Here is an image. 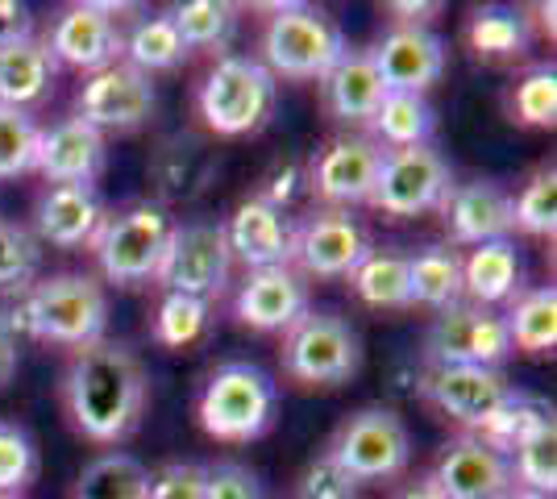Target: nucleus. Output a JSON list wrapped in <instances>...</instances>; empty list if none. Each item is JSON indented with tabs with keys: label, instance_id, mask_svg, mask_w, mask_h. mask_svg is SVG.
Wrapping results in <instances>:
<instances>
[{
	"label": "nucleus",
	"instance_id": "f257e3e1",
	"mask_svg": "<svg viewBox=\"0 0 557 499\" xmlns=\"http://www.w3.org/2000/svg\"><path fill=\"white\" fill-rule=\"evenodd\" d=\"M146 404L150 379L129 346L104 337L71 354L63 371V408L79 437L92 446H121L141 428Z\"/></svg>",
	"mask_w": 557,
	"mask_h": 499
},
{
	"label": "nucleus",
	"instance_id": "f03ea898",
	"mask_svg": "<svg viewBox=\"0 0 557 499\" xmlns=\"http://www.w3.org/2000/svg\"><path fill=\"white\" fill-rule=\"evenodd\" d=\"M9 329L17 333V341H42V346H59V350H84L104 341L109 329V296L96 275L84 271H63L29 284L13 300V309L4 312Z\"/></svg>",
	"mask_w": 557,
	"mask_h": 499
},
{
	"label": "nucleus",
	"instance_id": "7ed1b4c3",
	"mask_svg": "<svg viewBox=\"0 0 557 499\" xmlns=\"http://www.w3.org/2000/svg\"><path fill=\"white\" fill-rule=\"evenodd\" d=\"M278 104V79L255 54H221L196 84V117L212 138H250L267 129Z\"/></svg>",
	"mask_w": 557,
	"mask_h": 499
},
{
	"label": "nucleus",
	"instance_id": "20e7f679",
	"mask_svg": "<svg viewBox=\"0 0 557 499\" xmlns=\"http://www.w3.org/2000/svg\"><path fill=\"white\" fill-rule=\"evenodd\" d=\"M171 234H175V216L159 209L154 200H134L100 221L88 250H92L104 284L141 287L159 279Z\"/></svg>",
	"mask_w": 557,
	"mask_h": 499
},
{
	"label": "nucleus",
	"instance_id": "39448f33",
	"mask_svg": "<svg viewBox=\"0 0 557 499\" xmlns=\"http://www.w3.org/2000/svg\"><path fill=\"white\" fill-rule=\"evenodd\" d=\"M346 34L325 9L312 4H275L258 34V63L275 79H321L346 54Z\"/></svg>",
	"mask_w": 557,
	"mask_h": 499
},
{
	"label": "nucleus",
	"instance_id": "423d86ee",
	"mask_svg": "<svg viewBox=\"0 0 557 499\" xmlns=\"http://www.w3.org/2000/svg\"><path fill=\"white\" fill-rule=\"evenodd\" d=\"M275 379L255 362L233 358V362H221L205 379L200 400H196V416H200V428L209 433L212 441L250 446L275 425Z\"/></svg>",
	"mask_w": 557,
	"mask_h": 499
},
{
	"label": "nucleus",
	"instance_id": "0eeeda50",
	"mask_svg": "<svg viewBox=\"0 0 557 499\" xmlns=\"http://www.w3.org/2000/svg\"><path fill=\"white\" fill-rule=\"evenodd\" d=\"M283 379L296 387H346L362 371V337L346 316L329 309H308L283 333L278 346Z\"/></svg>",
	"mask_w": 557,
	"mask_h": 499
},
{
	"label": "nucleus",
	"instance_id": "6e6552de",
	"mask_svg": "<svg viewBox=\"0 0 557 499\" xmlns=\"http://www.w3.org/2000/svg\"><path fill=\"white\" fill-rule=\"evenodd\" d=\"M325 453L354 483H392L412 462V433L399 412L371 404L349 412L329 437Z\"/></svg>",
	"mask_w": 557,
	"mask_h": 499
},
{
	"label": "nucleus",
	"instance_id": "1a4fd4ad",
	"mask_svg": "<svg viewBox=\"0 0 557 499\" xmlns=\"http://www.w3.org/2000/svg\"><path fill=\"white\" fill-rule=\"evenodd\" d=\"M449 188H454V171L437 146L383 150V163H379L374 191L367 204L387 221H412V216L437 213Z\"/></svg>",
	"mask_w": 557,
	"mask_h": 499
},
{
	"label": "nucleus",
	"instance_id": "9d476101",
	"mask_svg": "<svg viewBox=\"0 0 557 499\" xmlns=\"http://www.w3.org/2000/svg\"><path fill=\"white\" fill-rule=\"evenodd\" d=\"M233 275V254L225 241V221H175V234L166 246V259L159 266L154 284L171 296H191L212 304Z\"/></svg>",
	"mask_w": 557,
	"mask_h": 499
},
{
	"label": "nucleus",
	"instance_id": "9b49d317",
	"mask_svg": "<svg viewBox=\"0 0 557 499\" xmlns=\"http://www.w3.org/2000/svg\"><path fill=\"white\" fill-rule=\"evenodd\" d=\"M383 163V146L371 134H333L304 163V188L317 196L321 209H358L374 191V175Z\"/></svg>",
	"mask_w": 557,
	"mask_h": 499
},
{
	"label": "nucleus",
	"instance_id": "f8f14e48",
	"mask_svg": "<svg viewBox=\"0 0 557 499\" xmlns=\"http://www.w3.org/2000/svg\"><path fill=\"white\" fill-rule=\"evenodd\" d=\"M121 4H67L47 29V50L59 67L96 75L125 59V22Z\"/></svg>",
	"mask_w": 557,
	"mask_h": 499
},
{
	"label": "nucleus",
	"instance_id": "ddd939ff",
	"mask_svg": "<svg viewBox=\"0 0 557 499\" xmlns=\"http://www.w3.org/2000/svg\"><path fill=\"white\" fill-rule=\"evenodd\" d=\"M516 354L504 329V312L479 309V304H454L433 316V329L424 337V362L429 366H491L499 371Z\"/></svg>",
	"mask_w": 557,
	"mask_h": 499
},
{
	"label": "nucleus",
	"instance_id": "4468645a",
	"mask_svg": "<svg viewBox=\"0 0 557 499\" xmlns=\"http://www.w3.org/2000/svg\"><path fill=\"white\" fill-rule=\"evenodd\" d=\"M216 175H221V154H216L212 138L196 134V129H175V134L159 138V146L150 150V163H146L154 204L166 213L200 204L216 184Z\"/></svg>",
	"mask_w": 557,
	"mask_h": 499
},
{
	"label": "nucleus",
	"instance_id": "2eb2a0df",
	"mask_svg": "<svg viewBox=\"0 0 557 499\" xmlns=\"http://www.w3.org/2000/svg\"><path fill=\"white\" fill-rule=\"evenodd\" d=\"M154 79L129 67L125 59L104 67L96 75H84V84L75 88V113L84 125H92L96 134H134L154 113Z\"/></svg>",
	"mask_w": 557,
	"mask_h": 499
},
{
	"label": "nucleus",
	"instance_id": "dca6fc26",
	"mask_svg": "<svg viewBox=\"0 0 557 499\" xmlns=\"http://www.w3.org/2000/svg\"><path fill=\"white\" fill-rule=\"evenodd\" d=\"M371 229L346 209H317L296 225L292 266L304 279H349V271L371 254Z\"/></svg>",
	"mask_w": 557,
	"mask_h": 499
},
{
	"label": "nucleus",
	"instance_id": "f3484780",
	"mask_svg": "<svg viewBox=\"0 0 557 499\" xmlns=\"http://www.w3.org/2000/svg\"><path fill=\"white\" fill-rule=\"evenodd\" d=\"M508 391L511 383L504 379V371L491 366H424L420 375V396L454 425H462V433H479L487 425Z\"/></svg>",
	"mask_w": 557,
	"mask_h": 499
},
{
	"label": "nucleus",
	"instance_id": "a211bd4d",
	"mask_svg": "<svg viewBox=\"0 0 557 499\" xmlns=\"http://www.w3.org/2000/svg\"><path fill=\"white\" fill-rule=\"evenodd\" d=\"M371 63L387 92H429L445 75V38L424 25H392L371 50Z\"/></svg>",
	"mask_w": 557,
	"mask_h": 499
},
{
	"label": "nucleus",
	"instance_id": "6ab92c4d",
	"mask_svg": "<svg viewBox=\"0 0 557 499\" xmlns=\"http://www.w3.org/2000/svg\"><path fill=\"white\" fill-rule=\"evenodd\" d=\"M429 478L445 499H504L508 491H516L508 458L491 450L487 441H479L474 433L449 437Z\"/></svg>",
	"mask_w": 557,
	"mask_h": 499
},
{
	"label": "nucleus",
	"instance_id": "aec40b11",
	"mask_svg": "<svg viewBox=\"0 0 557 499\" xmlns=\"http://www.w3.org/2000/svg\"><path fill=\"white\" fill-rule=\"evenodd\" d=\"M296 216L246 196L233 216L225 221V241H230L233 262H242L246 271H271V266H292L296 259Z\"/></svg>",
	"mask_w": 557,
	"mask_h": 499
},
{
	"label": "nucleus",
	"instance_id": "412c9836",
	"mask_svg": "<svg viewBox=\"0 0 557 499\" xmlns=\"http://www.w3.org/2000/svg\"><path fill=\"white\" fill-rule=\"evenodd\" d=\"M308 309V279L296 266L246 271L233 296V316L255 333H287Z\"/></svg>",
	"mask_w": 557,
	"mask_h": 499
},
{
	"label": "nucleus",
	"instance_id": "4be33fe9",
	"mask_svg": "<svg viewBox=\"0 0 557 499\" xmlns=\"http://www.w3.org/2000/svg\"><path fill=\"white\" fill-rule=\"evenodd\" d=\"M109 216L104 196L96 184H47L42 196L34 200V238L38 246L54 250H79L92 246L100 221Z\"/></svg>",
	"mask_w": 557,
	"mask_h": 499
},
{
	"label": "nucleus",
	"instance_id": "5701e85b",
	"mask_svg": "<svg viewBox=\"0 0 557 499\" xmlns=\"http://www.w3.org/2000/svg\"><path fill=\"white\" fill-rule=\"evenodd\" d=\"M442 225L454 246H487L511 238V196L491 179L454 184L442 200Z\"/></svg>",
	"mask_w": 557,
	"mask_h": 499
},
{
	"label": "nucleus",
	"instance_id": "b1692460",
	"mask_svg": "<svg viewBox=\"0 0 557 499\" xmlns=\"http://www.w3.org/2000/svg\"><path fill=\"white\" fill-rule=\"evenodd\" d=\"M109 163V138L79 117H63L42 129L34 171L47 184H96Z\"/></svg>",
	"mask_w": 557,
	"mask_h": 499
},
{
	"label": "nucleus",
	"instance_id": "393cba45",
	"mask_svg": "<svg viewBox=\"0 0 557 499\" xmlns=\"http://www.w3.org/2000/svg\"><path fill=\"white\" fill-rule=\"evenodd\" d=\"M317 88H321L325 113L337 121L346 134H367V125H371V117L379 113V104H383V96H387V88H383V79L374 72L367 50H346V54L317 79Z\"/></svg>",
	"mask_w": 557,
	"mask_h": 499
},
{
	"label": "nucleus",
	"instance_id": "a878e982",
	"mask_svg": "<svg viewBox=\"0 0 557 499\" xmlns=\"http://www.w3.org/2000/svg\"><path fill=\"white\" fill-rule=\"evenodd\" d=\"M59 84V63L42 38H29L0 50V104L34 113L42 109Z\"/></svg>",
	"mask_w": 557,
	"mask_h": 499
},
{
	"label": "nucleus",
	"instance_id": "bb28decb",
	"mask_svg": "<svg viewBox=\"0 0 557 499\" xmlns=\"http://www.w3.org/2000/svg\"><path fill=\"white\" fill-rule=\"evenodd\" d=\"M524 266L516 254V241H487V246H474L462 259V300L479 304V309H499L511 304L524 287Z\"/></svg>",
	"mask_w": 557,
	"mask_h": 499
},
{
	"label": "nucleus",
	"instance_id": "cd10ccee",
	"mask_svg": "<svg viewBox=\"0 0 557 499\" xmlns=\"http://www.w3.org/2000/svg\"><path fill=\"white\" fill-rule=\"evenodd\" d=\"M462 38L479 63H516L533 50V17L511 4H483L466 17Z\"/></svg>",
	"mask_w": 557,
	"mask_h": 499
},
{
	"label": "nucleus",
	"instance_id": "c85d7f7f",
	"mask_svg": "<svg viewBox=\"0 0 557 499\" xmlns=\"http://www.w3.org/2000/svg\"><path fill=\"white\" fill-rule=\"evenodd\" d=\"M408 296L412 309L429 312L462 304V254L454 246H424L408 254Z\"/></svg>",
	"mask_w": 557,
	"mask_h": 499
},
{
	"label": "nucleus",
	"instance_id": "c756f323",
	"mask_svg": "<svg viewBox=\"0 0 557 499\" xmlns=\"http://www.w3.org/2000/svg\"><path fill=\"white\" fill-rule=\"evenodd\" d=\"M374 142L383 150H412V146H433L437 134V109L429 104V96L420 92H387L379 113L367 125Z\"/></svg>",
	"mask_w": 557,
	"mask_h": 499
},
{
	"label": "nucleus",
	"instance_id": "7c9ffc66",
	"mask_svg": "<svg viewBox=\"0 0 557 499\" xmlns=\"http://www.w3.org/2000/svg\"><path fill=\"white\" fill-rule=\"evenodd\" d=\"M187 59V47L171 13H150V17H129L125 22V63L138 67L141 75L180 72Z\"/></svg>",
	"mask_w": 557,
	"mask_h": 499
},
{
	"label": "nucleus",
	"instance_id": "2f4dec72",
	"mask_svg": "<svg viewBox=\"0 0 557 499\" xmlns=\"http://www.w3.org/2000/svg\"><path fill=\"white\" fill-rule=\"evenodd\" d=\"M349 291L374 312L412 309V296H408V254L371 246V254L349 271Z\"/></svg>",
	"mask_w": 557,
	"mask_h": 499
},
{
	"label": "nucleus",
	"instance_id": "473e14b6",
	"mask_svg": "<svg viewBox=\"0 0 557 499\" xmlns=\"http://www.w3.org/2000/svg\"><path fill=\"white\" fill-rule=\"evenodd\" d=\"M511 350L520 354H554L557 346V291L554 284L520 291L504 312Z\"/></svg>",
	"mask_w": 557,
	"mask_h": 499
},
{
	"label": "nucleus",
	"instance_id": "72a5a7b5",
	"mask_svg": "<svg viewBox=\"0 0 557 499\" xmlns=\"http://www.w3.org/2000/svg\"><path fill=\"white\" fill-rule=\"evenodd\" d=\"M150 491V471L134 453L104 450L79 471L71 499H146Z\"/></svg>",
	"mask_w": 557,
	"mask_h": 499
},
{
	"label": "nucleus",
	"instance_id": "f704fd0d",
	"mask_svg": "<svg viewBox=\"0 0 557 499\" xmlns=\"http://www.w3.org/2000/svg\"><path fill=\"white\" fill-rule=\"evenodd\" d=\"M171 22L184 38L187 54L205 50V54H230V42L237 34V9L225 4V0H187V4H175L171 9Z\"/></svg>",
	"mask_w": 557,
	"mask_h": 499
},
{
	"label": "nucleus",
	"instance_id": "c9c22d12",
	"mask_svg": "<svg viewBox=\"0 0 557 499\" xmlns=\"http://www.w3.org/2000/svg\"><path fill=\"white\" fill-rule=\"evenodd\" d=\"M549 421H554V408L545 404L541 396H529V391H516V387H511L508 396H504V404L491 412L487 425L479 428L474 437L487 441L495 453L511 458V450H516L533 428L549 425Z\"/></svg>",
	"mask_w": 557,
	"mask_h": 499
},
{
	"label": "nucleus",
	"instance_id": "e433bc0d",
	"mask_svg": "<svg viewBox=\"0 0 557 499\" xmlns=\"http://www.w3.org/2000/svg\"><path fill=\"white\" fill-rule=\"evenodd\" d=\"M511 487L516 491H533V496L554 499L557 487V421L533 428L508 458Z\"/></svg>",
	"mask_w": 557,
	"mask_h": 499
},
{
	"label": "nucleus",
	"instance_id": "4c0bfd02",
	"mask_svg": "<svg viewBox=\"0 0 557 499\" xmlns=\"http://www.w3.org/2000/svg\"><path fill=\"white\" fill-rule=\"evenodd\" d=\"M212 325V304L205 300H191V296H171L163 291V300H159V309H154V341L163 346V350H191V346H200L205 341V333Z\"/></svg>",
	"mask_w": 557,
	"mask_h": 499
},
{
	"label": "nucleus",
	"instance_id": "58836bf2",
	"mask_svg": "<svg viewBox=\"0 0 557 499\" xmlns=\"http://www.w3.org/2000/svg\"><path fill=\"white\" fill-rule=\"evenodd\" d=\"M554 238L557 234V171L541 166L524 179V188L511 196V234Z\"/></svg>",
	"mask_w": 557,
	"mask_h": 499
},
{
	"label": "nucleus",
	"instance_id": "ea45409f",
	"mask_svg": "<svg viewBox=\"0 0 557 499\" xmlns=\"http://www.w3.org/2000/svg\"><path fill=\"white\" fill-rule=\"evenodd\" d=\"M42 279V246L38 238L17 225V221H4L0 216V296H22L29 284Z\"/></svg>",
	"mask_w": 557,
	"mask_h": 499
},
{
	"label": "nucleus",
	"instance_id": "a19ab883",
	"mask_svg": "<svg viewBox=\"0 0 557 499\" xmlns=\"http://www.w3.org/2000/svg\"><path fill=\"white\" fill-rule=\"evenodd\" d=\"M508 113L516 125L529 129H554L557 121V72L554 63H541L516 79V88L508 96Z\"/></svg>",
	"mask_w": 557,
	"mask_h": 499
},
{
	"label": "nucleus",
	"instance_id": "79ce46f5",
	"mask_svg": "<svg viewBox=\"0 0 557 499\" xmlns=\"http://www.w3.org/2000/svg\"><path fill=\"white\" fill-rule=\"evenodd\" d=\"M38 138H42V125L34 121V113L0 104V179H17L34 171Z\"/></svg>",
	"mask_w": 557,
	"mask_h": 499
},
{
	"label": "nucleus",
	"instance_id": "37998d69",
	"mask_svg": "<svg viewBox=\"0 0 557 499\" xmlns=\"http://www.w3.org/2000/svg\"><path fill=\"white\" fill-rule=\"evenodd\" d=\"M38 475V446L22 425L0 421V496H22Z\"/></svg>",
	"mask_w": 557,
	"mask_h": 499
},
{
	"label": "nucleus",
	"instance_id": "c03bdc74",
	"mask_svg": "<svg viewBox=\"0 0 557 499\" xmlns=\"http://www.w3.org/2000/svg\"><path fill=\"white\" fill-rule=\"evenodd\" d=\"M296 499H358V483L329 453H321L304 466L300 483H296Z\"/></svg>",
	"mask_w": 557,
	"mask_h": 499
},
{
	"label": "nucleus",
	"instance_id": "a18cd8bd",
	"mask_svg": "<svg viewBox=\"0 0 557 499\" xmlns=\"http://www.w3.org/2000/svg\"><path fill=\"white\" fill-rule=\"evenodd\" d=\"M205 478H209V466L200 462H166L159 471H150L146 499H205Z\"/></svg>",
	"mask_w": 557,
	"mask_h": 499
},
{
	"label": "nucleus",
	"instance_id": "49530a36",
	"mask_svg": "<svg viewBox=\"0 0 557 499\" xmlns=\"http://www.w3.org/2000/svg\"><path fill=\"white\" fill-rule=\"evenodd\" d=\"M300 191H308V188H304V163H300V159H275V163H271V171L258 179L255 196L287 213V209L296 204V196H300Z\"/></svg>",
	"mask_w": 557,
	"mask_h": 499
},
{
	"label": "nucleus",
	"instance_id": "de8ad7c7",
	"mask_svg": "<svg viewBox=\"0 0 557 499\" xmlns=\"http://www.w3.org/2000/svg\"><path fill=\"white\" fill-rule=\"evenodd\" d=\"M205 499H262V483L242 462H212L205 478Z\"/></svg>",
	"mask_w": 557,
	"mask_h": 499
},
{
	"label": "nucleus",
	"instance_id": "09e8293b",
	"mask_svg": "<svg viewBox=\"0 0 557 499\" xmlns=\"http://www.w3.org/2000/svg\"><path fill=\"white\" fill-rule=\"evenodd\" d=\"M34 38V13L17 0H0V50Z\"/></svg>",
	"mask_w": 557,
	"mask_h": 499
},
{
	"label": "nucleus",
	"instance_id": "8fccbe9b",
	"mask_svg": "<svg viewBox=\"0 0 557 499\" xmlns=\"http://www.w3.org/2000/svg\"><path fill=\"white\" fill-rule=\"evenodd\" d=\"M17 362H22V350H17V333L9 329L4 312H0V387L17 375Z\"/></svg>",
	"mask_w": 557,
	"mask_h": 499
},
{
	"label": "nucleus",
	"instance_id": "3c124183",
	"mask_svg": "<svg viewBox=\"0 0 557 499\" xmlns=\"http://www.w3.org/2000/svg\"><path fill=\"white\" fill-rule=\"evenodd\" d=\"M387 13H392V25H424L442 13V4H387Z\"/></svg>",
	"mask_w": 557,
	"mask_h": 499
},
{
	"label": "nucleus",
	"instance_id": "603ef678",
	"mask_svg": "<svg viewBox=\"0 0 557 499\" xmlns=\"http://www.w3.org/2000/svg\"><path fill=\"white\" fill-rule=\"evenodd\" d=\"M395 499H445V496L437 491V487H433V478L424 475V478H417L412 487H404V491H399Z\"/></svg>",
	"mask_w": 557,
	"mask_h": 499
},
{
	"label": "nucleus",
	"instance_id": "864d4df0",
	"mask_svg": "<svg viewBox=\"0 0 557 499\" xmlns=\"http://www.w3.org/2000/svg\"><path fill=\"white\" fill-rule=\"evenodd\" d=\"M504 499H549V496H533V491H508Z\"/></svg>",
	"mask_w": 557,
	"mask_h": 499
},
{
	"label": "nucleus",
	"instance_id": "5fc2aeb1",
	"mask_svg": "<svg viewBox=\"0 0 557 499\" xmlns=\"http://www.w3.org/2000/svg\"><path fill=\"white\" fill-rule=\"evenodd\" d=\"M0 499H22V496H0Z\"/></svg>",
	"mask_w": 557,
	"mask_h": 499
}]
</instances>
